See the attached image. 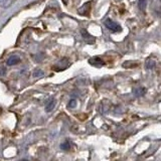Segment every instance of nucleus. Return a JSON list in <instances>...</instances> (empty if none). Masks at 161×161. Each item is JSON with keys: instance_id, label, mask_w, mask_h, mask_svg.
<instances>
[{"instance_id": "obj_1", "label": "nucleus", "mask_w": 161, "mask_h": 161, "mask_svg": "<svg viewBox=\"0 0 161 161\" xmlns=\"http://www.w3.org/2000/svg\"><path fill=\"white\" fill-rule=\"evenodd\" d=\"M105 25L107 26V28L111 29L112 31H120L121 30V27L118 25L117 23H115L114 21H112L111 19H107L105 21Z\"/></svg>"}, {"instance_id": "obj_2", "label": "nucleus", "mask_w": 161, "mask_h": 161, "mask_svg": "<svg viewBox=\"0 0 161 161\" xmlns=\"http://www.w3.org/2000/svg\"><path fill=\"white\" fill-rule=\"evenodd\" d=\"M90 10H91V2H88V3L84 4L83 7H81L79 9V12H80V14H82V15H89Z\"/></svg>"}, {"instance_id": "obj_3", "label": "nucleus", "mask_w": 161, "mask_h": 161, "mask_svg": "<svg viewBox=\"0 0 161 161\" xmlns=\"http://www.w3.org/2000/svg\"><path fill=\"white\" fill-rule=\"evenodd\" d=\"M89 63H90L92 66H103V64H104V61L100 58H91L90 61H89Z\"/></svg>"}, {"instance_id": "obj_4", "label": "nucleus", "mask_w": 161, "mask_h": 161, "mask_svg": "<svg viewBox=\"0 0 161 161\" xmlns=\"http://www.w3.org/2000/svg\"><path fill=\"white\" fill-rule=\"evenodd\" d=\"M82 34H83V38H85V40H86L88 43H95V38H94L92 35H90V34H89L86 30H82Z\"/></svg>"}, {"instance_id": "obj_5", "label": "nucleus", "mask_w": 161, "mask_h": 161, "mask_svg": "<svg viewBox=\"0 0 161 161\" xmlns=\"http://www.w3.org/2000/svg\"><path fill=\"white\" fill-rule=\"evenodd\" d=\"M19 59L18 58H16V56H11V58H8V61H7V64H10V66H13V64H16L17 63H19Z\"/></svg>"}, {"instance_id": "obj_6", "label": "nucleus", "mask_w": 161, "mask_h": 161, "mask_svg": "<svg viewBox=\"0 0 161 161\" xmlns=\"http://www.w3.org/2000/svg\"><path fill=\"white\" fill-rule=\"evenodd\" d=\"M134 93L136 94V96H138V97L143 96L146 93V89L145 88H138L134 91Z\"/></svg>"}, {"instance_id": "obj_7", "label": "nucleus", "mask_w": 161, "mask_h": 161, "mask_svg": "<svg viewBox=\"0 0 161 161\" xmlns=\"http://www.w3.org/2000/svg\"><path fill=\"white\" fill-rule=\"evenodd\" d=\"M139 5H140V8L142 10H145V6H146V0H140L139 2Z\"/></svg>"}, {"instance_id": "obj_8", "label": "nucleus", "mask_w": 161, "mask_h": 161, "mask_svg": "<svg viewBox=\"0 0 161 161\" xmlns=\"http://www.w3.org/2000/svg\"><path fill=\"white\" fill-rule=\"evenodd\" d=\"M53 106H54V102L53 101V102L49 103V104H48V107H46V111H51V109L53 108Z\"/></svg>"}, {"instance_id": "obj_9", "label": "nucleus", "mask_w": 161, "mask_h": 161, "mask_svg": "<svg viewBox=\"0 0 161 161\" xmlns=\"http://www.w3.org/2000/svg\"><path fill=\"white\" fill-rule=\"evenodd\" d=\"M123 66L124 68H130V66H136V64H128V63H125L123 64Z\"/></svg>"}, {"instance_id": "obj_10", "label": "nucleus", "mask_w": 161, "mask_h": 161, "mask_svg": "<svg viewBox=\"0 0 161 161\" xmlns=\"http://www.w3.org/2000/svg\"><path fill=\"white\" fill-rule=\"evenodd\" d=\"M61 148H63L64 150H68L69 148H70V145H69V143H64V144L61 145Z\"/></svg>"}, {"instance_id": "obj_11", "label": "nucleus", "mask_w": 161, "mask_h": 161, "mask_svg": "<svg viewBox=\"0 0 161 161\" xmlns=\"http://www.w3.org/2000/svg\"><path fill=\"white\" fill-rule=\"evenodd\" d=\"M33 75L35 76V77H38V76H43V71H41L38 70V71H35V73L33 74Z\"/></svg>"}, {"instance_id": "obj_12", "label": "nucleus", "mask_w": 161, "mask_h": 161, "mask_svg": "<svg viewBox=\"0 0 161 161\" xmlns=\"http://www.w3.org/2000/svg\"><path fill=\"white\" fill-rule=\"evenodd\" d=\"M69 106H70V107H71V108L75 107V106H76V101L75 100H71V102H70V104H69Z\"/></svg>"}]
</instances>
